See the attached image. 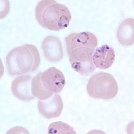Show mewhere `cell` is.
Listing matches in <instances>:
<instances>
[{
	"mask_svg": "<svg viewBox=\"0 0 134 134\" xmlns=\"http://www.w3.org/2000/svg\"><path fill=\"white\" fill-rule=\"evenodd\" d=\"M48 131V134H76L72 127L61 121L54 122L51 124Z\"/></svg>",
	"mask_w": 134,
	"mask_h": 134,
	"instance_id": "7c38bea8",
	"label": "cell"
},
{
	"mask_svg": "<svg viewBox=\"0 0 134 134\" xmlns=\"http://www.w3.org/2000/svg\"><path fill=\"white\" fill-rule=\"evenodd\" d=\"M35 17L40 25L52 31L68 27L72 19L67 7L54 0L40 1L35 9Z\"/></svg>",
	"mask_w": 134,
	"mask_h": 134,
	"instance_id": "7a4b0ae2",
	"label": "cell"
},
{
	"mask_svg": "<svg viewBox=\"0 0 134 134\" xmlns=\"http://www.w3.org/2000/svg\"><path fill=\"white\" fill-rule=\"evenodd\" d=\"M115 59L114 50L108 45L97 48L92 57L93 64L101 69H106L111 67Z\"/></svg>",
	"mask_w": 134,
	"mask_h": 134,
	"instance_id": "9c48e42d",
	"label": "cell"
},
{
	"mask_svg": "<svg viewBox=\"0 0 134 134\" xmlns=\"http://www.w3.org/2000/svg\"><path fill=\"white\" fill-rule=\"evenodd\" d=\"M31 76L22 75L16 78L11 85V90L16 98L20 100L28 101L35 98L31 90Z\"/></svg>",
	"mask_w": 134,
	"mask_h": 134,
	"instance_id": "52a82bcc",
	"label": "cell"
},
{
	"mask_svg": "<svg viewBox=\"0 0 134 134\" xmlns=\"http://www.w3.org/2000/svg\"><path fill=\"white\" fill-rule=\"evenodd\" d=\"M134 20L129 18L122 21L118 29L117 37L123 46H131L134 43Z\"/></svg>",
	"mask_w": 134,
	"mask_h": 134,
	"instance_id": "30bf717a",
	"label": "cell"
},
{
	"mask_svg": "<svg viewBox=\"0 0 134 134\" xmlns=\"http://www.w3.org/2000/svg\"><path fill=\"white\" fill-rule=\"evenodd\" d=\"M64 104L60 96L57 94L52 96L49 99L38 100V108L40 114L47 119L59 117L62 112Z\"/></svg>",
	"mask_w": 134,
	"mask_h": 134,
	"instance_id": "8992f818",
	"label": "cell"
},
{
	"mask_svg": "<svg viewBox=\"0 0 134 134\" xmlns=\"http://www.w3.org/2000/svg\"><path fill=\"white\" fill-rule=\"evenodd\" d=\"M42 73H38L32 78L31 90L34 97L40 100H46L50 98L53 94V93L47 90L44 87L42 82Z\"/></svg>",
	"mask_w": 134,
	"mask_h": 134,
	"instance_id": "8fae6325",
	"label": "cell"
},
{
	"mask_svg": "<svg viewBox=\"0 0 134 134\" xmlns=\"http://www.w3.org/2000/svg\"><path fill=\"white\" fill-rule=\"evenodd\" d=\"M6 61L8 73L16 76L35 72L40 64V57L36 47L25 44L11 51Z\"/></svg>",
	"mask_w": 134,
	"mask_h": 134,
	"instance_id": "3957f363",
	"label": "cell"
},
{
	"mask_svg": "<svg viewBox=\"0 0 134 134\" xmlns=\"http://www.w3.org/2000/svg\"><path fill=\"white\" fill-rule=\"evenodd\" d=\"M98 39L91 32L74 33L65 38L67 53L72 68L82 75H88L95 70L93 54Z\"/></svg>",
	"mask_w": 134,
	"mask_h": 134,
	"instance_id": "6da1fadb",
	"label": "cell"
},
{
	"mask_svg": "<svg viewBox=\"0 0 134 134\" xmlns=\"http://www.w3.org/2000/svg\"><path fill=\"white\" fill-rule=\"evenodd\" d=\"M87 90L88 94L92 98L110 100L116 97L119 87L116 80L111 74L100 72L90 79Z\"/></svg>",
	"mask_w": 134,
	"mask_h": 134,
	"instance_id": "277c9868",
	"label": "cell"
},
{
	"mask_svg": "<svg viewBox=\"0 0 134 134\" xmlns=\"http://www.w3.org/2000/svg\"><path fill=\"white\" fill-rule=\"evenodd\" d=\"M41 81L47 90L55 93H60L66 83L62 72L55 67H51L42 73Z\"/></svg>",
	"mask_w": 134,
	"mask_h": 134,
	"instance_id": "5b68a950",
	"label": "cell"
},
{
	"mask_svg": "<svg viewBox=\"0 0 134 134\" xmlns=\"http://www.w3.org/2000/svg\"><path fill=\"white\" fill-rule=\"evenodd\" d=\"M44 57L48 60L57 62L64 57L62 45L59 38L54 36H48L42 43Z\"/></svg>",
	"mask_w": 134,
	"mask_h": 134,
	"instance_id": "ba28073f",
	"label": "cell"
}]
</instances>
